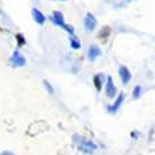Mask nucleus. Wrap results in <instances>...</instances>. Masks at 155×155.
Returning a JSON list of instances; mask_svg holds the SVG:
<instances>
[{
	"mask_svg": "<svg viewBox=\"0 0 155 155\" xmlns=\"http://www.w3.org/2000/svg\"><path fill=\"white\" fill-rule=\"evenodd\" d=\"M141 91H143V88H141L140 85H136L133 90V98L134 99H138V98L141 97Z\"/></svg>",
	"mask_w": 155,
	"mask_h": 155,
	"instance_id": "obj_12",
	"label": "nucleus"
},
{
	"mask_svg": "<svg viewBox=\"0 0 155 155\" xmlns=\"http://www.w3.org/2000/svg\"><path fill=\"white\" fill-rule=\"evenodd\" d=\"M117 73H119V77H120L122 84L127 85V84L130 83V80H131V71L129 70V67H127V66H120Z\"/></svg>",
	"mask_w": 155,
	"mask_h": 155,
	"instance_id": "obj_4",
	"label": "nucleus"
},
{
	"mask_svg": "<svg viewBox=\"0 0 155 155\" xmlns=\"http://www.w3.org/2000/svg\"><path fill=\"white\" fill-rule=\"evenodd\" d=\"M52 21H53V24H56V27H63V24H64V15H63V13L61 11H53L52 13Z\"/></svg>",
	"mask_w": 155,
	"mask_h": 155,
	"instance_id": "obj_6",
	"label": "nucleus"
},
{
	"mask_svg": "<svg viewBox=\"0 0 155 155\" xmlns=\"http://www.w3.org/2000/svg\"><path fill=\"white\" fill-rule=\"evenodd\" d=\"M32 17L38 25H43V24L46 22V17H45L42 11L38 10V8H32Z\"/></svg>",
	"mask_w": 155,
	"mask_h": 155,
	"instance_id": "obj_8",
	"label": "nucleus"
},
{
	"mask_svg": "<svg viewBox=\"0 0 155 155\" xmlns=\"http://www.w3.org/2000/svg\"><path fill=\"white\" fill-rule=\"evenodd\" d=\"M17 42H18V46H22V45H25V39H24V36L21 34H17Z\"/></svg>",
	"mask_w": 155,
	"mask_h": 155,
	"instance_id": "obj_13",
	"label": "nucleus"
},
{
	"mask_svg": "<svg viewBox=\"0 0 155 155\" xmlns=\"http://www.w3.org/2000/svg\"><path fill=\"white\" fill-rule=\"evenodd\" d=\"M102 54L101 49L97 46V45H92V46H90V49H88V59H90L91 61H94L97 60L99 56Z\"/></svg>",
	"mask_w": 155,
	"mask_h": 155,
	"instance_id": "obj_9",
	"label": "nucleus"
},
{
	"mask_svg": "<svg viewBox=\"0 0 155 155\" xmlns=\"http://www.w3.org/2000/svg\"><path fill=\"white\" fill-rule=\"evenodd\" d=\"M109 34V28L108 27H106V28H105V31L104 32H99V38H101V36H104V35H108Z\"/></svg>",
	"mask_w": 155,
	"mask_h": 155,
	"instance_id": "obj_16",
	"label": "nucleus"
},
{
	"mask_svg": "<svg viewBox=\"0 0 155 155\" xmlns=\"http://www.w3.org/2000/svg\"><path fill=\"white\" fill-rule=\"evenodd\" d=\"M61 28L64 29V31H67V32H69L70 35H71V34H74V28H73L71 25H69V24H66V22L63 24V27H61Z\"/></svg>",
	"mask_w": 155,
	"mask_h": 155,
	"instance_id": "obj_14",
	"label": "nucleus"
},
{
	"mask_svg": "<svg viewBox=\"0 0 155 155\" xmlns=\"http://www.w3.org/2000/svg\"><path fill=\"white\" fill-rule=\"evenodd\" d=\"M124 98H126V95H124V94H119V95H117L116 101L113 102V105L109 108V112H112V113L117 112V110H119V108L123 105V102H124Z\"/></svg>",
	"mask_w": 155,
	"mask_h": 155,
	"instance_id": "obj_7",
	"label": "nucleus"
},
{
	"mask_svg": "<svg viewBox=\"0 0 155 155\" xmlns=\"http://www.w3.org/2000/svg\"><path fill=\"white\" fill-rule=\"evenodd\" d=\"M54 2H64V0H54Z\"/></svg>",
	"mask_w": 155,
	"mask_h": 155,
	"instance_id": "obj_18",
	"label": "nucleus"
},
{
	"mask_svg": "<svg viewBox=\"0 0 155 155\" xmlns=\"http://www.w3.org/2000/svg\"><path fill=\"white\" fill-rule=\"evenodd\" d=\"M74 137H77V136H74ZM77 138H78V150L81 152L88 154V152H94L95 150H97V145H95L92 141L87 140V138H83V137H77Z\"/></svg>",
	"mask_w": 155,
	"mask_h": 155,
	"instance_id": "obj_1",
	"label": "nucleus"
},
{
	"mask_svg": "<svg viewBox=\"0 0 155 155\" xmlns=\"http://www.w3.org/2000/svg\"><path fill=\"white\" fill-rule=\"evenodd\" d=\"M105 92H106V97L108 98H115L117 94V88L115 85V81H113L112 76H106V88H105Z\"/></svg>",
	"mask_w": 155,
	"mask_h": 155,
	"instance_id": "obj_2",
	"label": "nucleus"
},
{
	"mask_svg": "<svg viewBox=\"0 0 155 155\" xmlns=\"http://www.w3.org/2000/svg\"><path fill=\"white\" fill-rule=\"evenodd\" d=\"M131 137H138V133H134V131H131Z\"/></svg>",
	"mask_w": 155,
	"mask_h": 155,
	"instance_id": "obj_17",
	"label": "nucleus"
},
{
	"mask_svg": "<svg viewBox=\"0 0 155 155\" xmlns=\"http://www.w3.org/2000/svg\"><path fill=\"white\" fill-rule=\"evenodd\" d=\"M70 46H71V49H74V51L81 49V42H80L78 38H77V36H74L73 34L70 35Z\"/></svg>",
	"mask_w": 155,
	"mask_h": 155,
	"instance_id": "obj_11",
	"label": "nucleus"
},
{
	"mask_svg": "<svg viewBox=\"0 0 155 155\" xmlns=\"http://www.w3.org/2000/svg\"><path fill=\"white\" fill-rule=\"evenodd\" d=\"M10 61H11V66H13V67H21V66H25V63H27L25 58H24L22 54H20L18 51H15L14 53H13Z\"/></svg>",
	"mask_w": 155,
	"mask_h": 155,
	"instance_id": "obj_5",
	"label": "nucleus"
},
{
	"mask_svg": "<svg viewBox=\"0 0 155 155\" xmlns=\"http://www.w3.org/2000/svg\"><path fill=\"white\" fill-rule=\"evenodd\" d=\"M97 24H98V21H97V18L94 17V14L87 13L85 18H84V28H85V31H88V32L94 31L97 28Z\"/></svg>",
	"mask_w": 155,
	"mask_h": 155,
	"instance_id": "obj_3",
	"label": "nucleus"
},
{
	"mask_svg": "<svg viewBox=\"0 0 155 155\" xmlns=\"http://www.w3.org/2000/svg\"><path fill=\"white\" fill-rule=\"evenodd\" d=\"M94 85H95V90H97L98 92H101L102 88H104V74H95Z\"/></svg>",
	"mask_w": 155,
	"mask_h": 155,
	"instance_id": "obj_10",
	"label": "nucleus"
},
{
	"mask_svg": "<svg viewBox=\"0 0 155 155\" xmlns=\"http://www.w3.org/2000/svg\"><path fill=\"white\" fill-rule=\"evenodd\" d=\"M43 83H45V87H46L48 88V91H49V94H53V88H52V85L49 83H48V81H43Z\"/></svg>",
	"mask_w": 155,
	"mask_h": 155,
	"instance_id": "obj_15",
	"label": "nucleus"
}]
</instances>
